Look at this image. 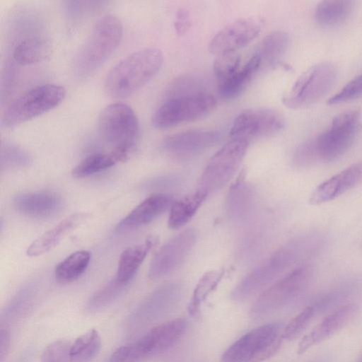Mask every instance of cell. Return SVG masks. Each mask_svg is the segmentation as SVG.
I'll list each match as a JSON object with an SVG mask.
<instances>
[{
  "mask_svg": "<svg viewBox=\"0 0 362 362\" xmlns=\"http://www.w3.org/2000/svg\"><path fill=\"white\" fill-rule=\"evenodd\" d=\"M186 328L183 318L160 324L136 341L117 349L109 362H144L163 354L180 339Z\"/></svg>",
  "mask_w": 362,
  "mask_h": 362,
  "instance_id": "277c9868",
  "label": "cell"
},
{
  "mask_svg": "<svg viewBox=\"0 0 362 362\" xmlns=\"http://www.w3.org/2000/svg\"><path fill=\"white\" fill-rule=\"evenodd\" d=\"M216 105V98L204 92L170 98L156 109L151 122L156 129H168L203 118Z\"/></svg>",
  "mask_w": 362,
  "mask_h": 362,
  "instance_id": "ba28073f",
  "label": "cell"
},
{
  "mask_svg": "<svg viewBox=\"0 0 362 362\" xmlns=\"http://www.w3.org/2000/svg\"><path fill=\"white\" fill-rule=\"evenodd\" d=\"M337 74L336 66L328 62L309 67L283 96L282 103L291 109H302L315 104L333 87Z\"/></svg>",
  "mask_w": 362,
  "mask_h": 362,
  "instance_id": "52a82bcc",
  "label": "cell"
},
{
  "mask_svg": "<svg viewBox=\"0 0 362 362\" xmlns=\"http://www.w3.org/2000/svg\"><path fill=\"white\" fill-rule=\"evenodd\" d=\"M103 4L102 1H67L66 3V9L67 13L72 18H78L81 15L91 11L92 10L100 7Z\"/></svg>",
  "mask_w": 362,
  "mask_h": 362,
  "instance_id": "7bdbcfd3",
  "label": "cell"
},
{
  "mask_svg": "<svg viewBox=\"0 0 362 362\" xmlns=\"http://www.w3.org/2000/svg\"><path fill=\"white\" fill-rule=\"evenodd\" d=\"M249 142L230 139L211 158L199 182V190L209 194L226 185L238 169Z\"/></svg>",
  "mask_w": 362,
  "mask_h": 362,
  "instance_id": "8fae6325",
  "label": "cell"
},
{
  "mask_svg": "<svg viewBox=\"0 0 362 362\" xmlns=\"http://www.w3.org/2000/svg\"><path fill=\"white\" fill-rule=\"evenodd\" d=\"M310 266L299 267L267 288L251 308V317L261 320L281 310L297 297L308 284Z\"/></svg>",
  "mask_w": 362,
  "mask_h": 362,
  "instance_id": "9c48e42d",
  "label": "cell"
},
{
  "mask_svg": "<svg viewBox=\"0 0 362 362\" xmlns=\"http://www.w3.org/2000/svg\"><path fill=\"white\" fill-rule=\"evenodd\" d=\"M182 289L177 283L165 284L152 292L134 316L139 323H148L170 311L179 302Z\"/></svg>",
  "mask_w": 362,
  "mask_h": 362,
  "instance_id": "ac0fdd59",
  "label": "cell"
},
{
  "mask_svg": "<svg viewBox=\"0 0 362 362\" xmlns=\"http://www.w3.org/2000/svg\"><path fill=\"white\" fill-rule=\"evenodd\" d=\"M156 241L154 238H148L143 244L126 248L119 256L115 278L128 285Z\"/></svg>",
  "mask_w": 362,
  "mask_h": 362,
  "instance_id": "d4e9b609",
  "label": "cell"
},
{
  "mask_svg": "<svg viewBox=\"0 0 362 362\" xmlns=\"http://www.w3.org/2000/svg\"><path fill=\"white\" fill-rule=\"evenodd\" d=\"M10 348V335L6 329H1L0 332V358L2 362L7 356Z\"/></svg>",
  "mask_w": 362,
  "mask_h": 362,
  "instance_id": "f6af8a7d",
  "label": "cell"
},
{
  "mask_svg": "<svg viewBox=\"0 0 362 362\" xmlns=\"http://www.w3.org/2000/svg\"><path fill=\"white\" fill-rule=\"evenodd\" d=\"M285 119L270 108H252L240 112L230 129V139L251 140L275 135L284 129Z\"/></svg>",
  "mask_w": 362,
  "mask_h": 362,
  "instance_id": "4fadbf2b",
  "label": "cell"
},
{
  "mask_svg": "<svg viewBox=\"0 0 362 362\" xmlns=\"http://www.w3.org/2000/svg\"><path fill=\"white\" fill-rule=\"evenodd\" d=\"M352 1H322L315 9L316 23L322 27H334L344 22L351 15Z\"/></svg>",
  "mask_w": 362,
  "mask_h": 362,
  "instance_id": "484cf974",
  "label": "cell"
},
{
  "mask_svg": "<svg viewBox=\"0 0 362 362\" xmlns=\"http://www.w3.org/2000/svg\"><path fill=\"white\" fill-rule=\"evenodd\" d=\"M208 194L201 190L174 202L170 207L168 226L178 228L187 223L195 214Z\"/></svg>",
  "mask_w": 362,
  "mask_h": 362,
  "instance_id": "83f0119b",
  "label": "cell"
},
{
  "mask_svg": "<svg viewBox=\"0 0 362 362\" xmlns=\"http://www.w3.org/2000/svg\"><path fill=\"white\" fill-rule=\"evenodd\" d=\"M240 67V57L237 52L216 56L213 64L214 74L219 83L234 74Z\"/></svg>",
  "mask_w": 362,
  "mask_h": 362,
  "instance_id": "e575fe53",
  "label": "cell"
},
{
  "mask_svg": "<svg viewBox=\"0 0 362 362\" xmlns=\"http://www.w3.org/2000/svg\"><path fill=\"white\" fill-rule=\"evenodd\" d=\"M88 216L86 213H75L67 216L35 239L26 251L28 256L37 257L47 252L67 234L83 223Z\"/></svg>",
  "mask_w": 362,
  "mask_h": 362,
  "instance_id": "7402d4cb",
  "label": "cell"
},
{
  "mask_svg": "<svg viewBox=\"0 0 362 362\" xmlns=\"http://www.w3.org/2000/svg\"><path fill=\"white\" fill-rule=\"evenodd\" d=\"M182 183L179 175H169L153 178L144 184V188L148 190H165L178 187Z\"/></svg>",
  "mask_w": 362,
  "mask_h": 362,
  "instance_id": "60d3db41",
  "label": "cell"
},
{
  "mask_svg": "<svg viewBox=\"0 0 362 362\" xmlns=\"http://www.w3.org/2000/svg\"><path fill=\"white\" fill-rule=\"evenodd\" d=\"M71 344L59 339L47 345L41 355V362H73L71 354Z\"/></svg>",
  "mask_w": 362,
  "mask_h": 362,
  "instance_id": "8d00e7d4",
  "label": "cell"
},
{
  "mask_svg": "<svg viewBox=\"0 0 362 362\" xmlns=\"http://www.w3.org/2000/svg\"><path fill=\"white\" fill-rule=\"evenodd\" d=\"M221 138V134L215 130L190 129L166 136L161 147L173 157L188 159L216 145Z\"/></svg>",
  "mask_w": 362,
  "mask_h": 362,
  "instance_id": "5bb4252c",
  "label": "cell"
},
{
  "mask_svg": "<svg viewBox=\"0 0 362 362\" xmlns=\"http://www.w3.org/2000/svg\"><path fill=\"white\" fill-rule=\"evenodd\" d=\"M127 286L115 277L91 296L87 309L90 312H96L105 308L123 292Z\"/></svg>",
  "mask_w": 362,
  "mask_h": 362,
  "instance_id": "d6a6232c",
  "label": "cell"
},
{
  "mask_svg": "<svg viewBox=\"0 0 362 362\" xmlns=\"http://www.w3.org/2000/svg\"><path fill=\"white\" fill-rule=\"evenodd\" d=\"M173 197L167 193H155L142 201L117 225L116 230L138 228L151 223L173 203Z\"/></svg>",
  "mask_w": 362,
  "mask_h": 362,
  "instance_id": "d6986e66",
  "label": "cell"
},
{
  "mask_svg": "<svg viewBox=\"0 0 362 362\" xmlns=\"http://www.w3.org/2000/svg\"><path fill=\"white\" fill-rule=\"evenodd\" d=\"M90 260V253L87 250L73 252L56 266V279L63 283L77 279L86 271Z\"/></svg>",
  "mask_w": 362,
  "mask_h": 362,
  "instance_id": "f1b7e54d",
  "label": "cell"
},
{
  "mask_svg": "<svg viewBox=\"0 0 362 362\" xmlns=\"http://www.w3.org/2000/svg\"><path fill=\"white\" fill-rule=\"evenodd\" d=\"M292 163L296 168H306L318 160L315 143L310 138L300 143L292 156Z\"/></svg>",
  "mask_w": 362,
  "mask_h": 362,
  "instance_id": "74e56055",
  "label": "cell"
},
{
  "mask_svg": "<svg viewBox=\"0 0 362 362\" xmlns=\"http://www.w3.org/2000/svg\"><path fill=\"white\" fill-rule=\"evenodd\" d=\"M289 44V36L282 30H275L267 35L262 40L257 54L262 64L275 67L281 62Z\"/></svg>",
  "mask_w": 362,
  "mask_h": 362,
  "instance_id": "4316f807",
  "label": "cell"
},
{
  "mask_svg": "<svg viewBox=\"0 0 362 362\" xmlns=\"http://www.w3.org/2000/svg\"><path fill=\"white\" fill-rule=\"evenodd\" d=\"M262 66L261 59L256 54L230 78L219 83L218 93L224 100H231L238 96L250 84Z\"/></svg>",
  "mask_w": 362,
  "mask_h": 362,
  "instance_id": "cb8c5ba5",
  "label": "cell"
},
{
  "mask_svg": "<svg viewBox=\"0 0 362 362\" xmlns=\"http://www.w3.org/2000/svg\"><path fill=\"white\" fill-rule=\"evenodd\" d=\"M117 162L111 153H95L83 158L72 170L73 176L84 177L105 170Z\"/></svg>",
  "mask_w": 362,
  "mask_h": 362,
  "instance_id": "1f68e13d",
  "label": "cell"
},
{
  "mask_svg": "<svg viewBox=\"0 0 362 362\" xmlns=\"http://www.w3.org/2000/svg\"><path fill=\"white\" fill-rule=\"evenodd\" d=\"M13 63L7 62L2 70L1 86V100H4L11 93L16 79V69Z\"/></svg>",
  "mask_w": 362,
  "mask_h": 362,
  "instance_id": "b9f144b4",
  "label": "cell"
},
{
  "mask_svg": "<svg viewBox=\"0 0 362 362\" xmlns=\"http://www.w3.org/2000/svg\"><path fill=\"white\" fill-rule=\"evenodd\" d=\"M362 96V73L351 79L338 93L331 97L327 104L330 105L346 103Z\"/></svg>",
  "mask_w": 362,
  "mask_h": 362,
  "instance_id": "f35d334b",
  "label": "cell"
},
{
  "mask_svg": "<svg viewBox=\"0 0 362 362\" xmlns=\"http://www.w3.org/2000/svg\"><path fill=\"white\" fill-rule=\"evenodd\" d=\"M356 312L357 306L354 303H349L329 313L309 334L302 338L298 344V354L304 353L310 347L339 332L354 317Z\"/></svg>",
  "mask_w": 362,
  "mask_h": 362,
  "instance_id": "e0dca14e",
  "label": "cell"
},
{
  "mask_svg": "<svg viewBox=\"0 0 362 362\" xmlns=\"http://www.w3.org/2000/svg\"><path fill=\"white\" fill-rule=\"evenodd\" d=\"M163 62V53L156 47L131 53L107 73L104 83L106 93L117 99L129 97L154 78Z\"/></svg>",
  "mask_w": 362,
  "mask_h": 362,
  "instance_id": "6da1fadb",
  "label": "cell"
},
{
  "mask_svg": "<svg viewBox=\"0 0 362 362\" xmlns=\"http://www.w3.org/2000/svg\"><path fill=\"white\" fill-rule=\"evenodd\" d=\"M358 110H349L335 117L329 128L313 137L318 160L330 162L344 154L361 132Z\"/></svg>",
  "mask_w": 362,
  "mask_h": 362,
  "instance_id": "30bf717a",
  "label": "cell"
},
{
  "mask_svg": "<svg viewBox=\"0 0 362 362\" xmlns=\"http://www.w3.org/2000/svg\"><path fill=\"white\" fill-rule=\"evenodd\" d=\"M281 326L270 323L255 328L239 338L223 354L222 362H263L279 349Z\"/></svg>",
  "mask_w": 362,
  "mask_h": 362,
  "instance_id": "8992f818",
  "label": "cell"
},
{
  "mask_svg": "<svg viewBox=\"0 0 362 362\" xmlns=\"http://www.w3.org/2000/svg\"><path fill=\"white\" fill-rule=\"evenodd\" d=\"M221 274L211 272L206 274L202 279L196 288L192 301L191 309L194 312L198 306L200 300L204 298L206 293L209 292L220 279Z\"/></svg>",
  "mask_w": 362,
  "mask_h": 362,
  "instance_id": "ab89813d",
  "label": "cell"
},
{
  "mask_svg": "<svg viewBox=\"0 0 362 362\" xmlns=\"http://www.w3.org/2000/svg\"><path fill=\"white\" fill-rule=\"evenodd\" d=\"M53 49L50 40L42 35H30L18 41L15 45L12 57L20 65H30L44 61Z\"/></svg>",
  "mask_w": 362,
  "mask_h": 362,
  "instance_id": "603a6c76",
  "label": "cell"
},
{
  "mask_svg": "<svg viewBox=\"0 0 362 362\" xmlns=\"http://www.w3.org/2000/svg\"><path fill=\"white\" fill-rule=\"evenodd\" d=\"M315 308L308 306L292 318L282 331L283 339L297 338L309 325L315 314Z\"/></svg>",
  "mask_w": 362,
  "mask_h": 362,
  "instance_id": "d590c367",
  "label": "cell"
},
{
  "mask_svg": "<svg viewBox=\"0 0 362 362\" xmlns=\"http://www.w3.org/2000/svg\"><path fill=\"white\" fill-rule=\"evenodd\" d=\"M101 339L97 330L93 329L80 335L71 344L70 354L73 362H90L99 353Z\"/></svg>",
  "mask_w": 362,
  "mask_h": 362,
  "instance_id": "f546056e",
  "label": "cell"
},
{
  "mask_svg": "<svg viewBox=\"0 0 362 362\" xmlns=\"http://www.w3.org/2000/svg\"><path fill=\"white\" fill-rule=\"evenodd\" d=\"M252 201V193L247 185L236 182L228 192L226 200L227 212L233 218H240L249 211Z\"/></svg>",
  "mask_w": 362,
  "mask_h": 362,
  "instance_id": "4dcf8cb0",
  "label": "cell"
},
{
  "mask_svg": "<svg viewBox=\"0 0 362 362\" xmlns=\"http://www.w3.org/2000/svg\"><path fill=\"white\" fill-rule=\"evenodd\" d=\"M362 182V163H355L321 183L312 193L310 202L319 205L332 200Z\"/></svg>",
  "mask_w": 362,
  "mask_h": 362,
  "instance_id": "ffe728a7",
  "label": "cell"
},
{
  "mask_svg": "<svg viewBox=\"0 0 362 362\" xmlns=\"http://www.w3.org/2000/svg\"><path fill=\"white\" fill-rule=\"evenodd\" d=\"M261 30L260 23L252 18H241L228 24L211 40L209 51L218 56L236 52L254 40Z\"/></svg>",
  "mask_w": 362,
  "mask_h": 362,
  "instance_id": "9a60e30c",
  "label": "cell"
},
{
  "mask_svg": "<svg viewBox=\"0 0 362 362\" xmlns=\"http://www.w3.org/2000/svg\"><path fill=\"white\" fill-rule=\"evenodd\" d=\"M98 129L103 140L111 146L117 162L126 160L139 137L137 117L128 105L115 103L104 107L98 117Z\"/></svg>",
  "mask_w": 362,
  "mask_h": 362,
  "instance_id": "3957f363",
  "label": "cell"
},
{
  "mask_svg": "<svg viewBox=\"0 0 362 362\" xmlns=\"http://www.w3.org/2000/svg\"><path fill=\"white\" fill-rule=\"evenodd\" d=\"M122 35L123 26L117 16L107 14L100 18L76 54V76L86 78L94 73L117 48Z\"/></svg>",
  "mask_w": 362,
  "mask_h": 362,
  "instance_id": "7a4b0ae2",
  "label": "cell"
},
{
  "mask_svg": "<svg viewBox=\"0 0 362 362\" xmlns=\"http://www.w3.org/2000/svg\"><path fill=\"white\" fill-rule=\"evenodd\" d=\"M66 94L64 86L46 83L27 90L13 100L4 110L1 126L13 127L58 106Z\"/></svg>",
  "mask_w": 362,
  "mask_h": 362,
  "instance_id": "5b68a950",
  "label": "cell"
},
{
  "mask_svg": "<svg viewBox=\"0 0 362 362\" xmlns=\"http://www.w3.org/2000/svg\"><path fill=\"white\" fill-rule=\"evenodd\" d=\"M32 163L30 155L18 145L5 141L1 147V169L27 167Z\"/></svg>",
  "mask_w": 362,
  "mask_h": 362,
  "instance_id": "836d02e7",
  "label": "cell"
},
{
  "mask_svg": "<svg viewBox=\"0 0 362 362\" xmlns=\"http://www.w3.org/2000/svg\"><path fill=\"white\" fill-rule=\"evenodd\" d=\"M191 20L189 12L184 9H179L175 15L174 28L177 35H183L190 27Z\"/></svg>",
  "mask_w": 362,
  "mask_h": 362,
  "instance_id": "ee69618b",
  "label": "cell"
},
{
  "mask_svg": "<svg viewBox=\"0 0 362 362\" xmlns=\"http://www.w3.org/2000/svg\"><path fill=\"white\" fill-rule=\"evenodd\" d=\"M296 257L294 248L285 247L279 249L237 285L232 292V298L243 301L262 291L288 268Z\"/></svg>",
  "mask_w": 362,
  "mask_h": 362,
  "instance_id": "7c38bea8",
  "label": "cell"
},
{
  "mask_svg": "<svg viewBox=\"0 0 362 362\" xmlns=\"http://www.w3.org/2000/svg\"><path fill=\"white\" fill-rule=\"evenodd\" d=\"M194 230L189 228L168 240L153 258L148 270L151 279L164 276L177 269L196 241Z\"/></svg>",
  "mask_w": 362,
  "mask_h": 362,
  "instance_id": "2e32d148",
  "label": "cell"
},
{
  "mask_svg": "<svg viewBox=\"0 0 362 362\" xmlns=\"http://www.w3.org/2000/svg\"><path fill=\"white\" fill-rule=\"evenodd\" d=\"M13 204L17 211L28 216L48 217L60 209L62 199L52 192H24L14 196Z\"/></svg>",
  "mask_w": 362,
  "mask_h": 362,
  "instance_id": "44dd1931",
  "label": "cell"
}]
</instances>
